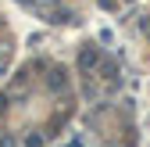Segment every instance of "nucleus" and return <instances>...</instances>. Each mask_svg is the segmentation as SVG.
I'll list each match as a JSON object with an SVG mask.
<instances>
[{"mask_svg":"<svg viewBox=\"0 0 150 147\" xmlns=\"http://www.w3.org/2000/svg\"><path fill=\"white\" fill-rule=\"evenodd\" d=\"M50 86L61 90V86H64V72H54V76H50Z\"/></svg>","mask_w":150,"mask_h":147,"instance_id":"2","label":"nucleus"},{"mask_svg":"<svg viewBox=\"0 0 150 147\" xmlns=\"http://www.w3.org/2000/svg\"><path fill=\"white\" fill-rule=\"evenodd\" d=\"M71 147H79V140H75V143H71Z\"/></svg>","mask_w":150,"mask_h":147,"instance_id":"3","label":"nucleus"},{"mask_svg":"<svg viewBox=\"0 0 150 147\" xmlns=\"http://www.w3.org/2000/svg\"><path fill=\"white\" fill-rule=\"evenodd\" d=\"M79 65H82V68H93V65H97V50L86 47V50H82V58H79Z\"/></svg>","mask_w":150,"mask_h":147,"instance_id":"1","label":"nucleus"}]
</instances>
